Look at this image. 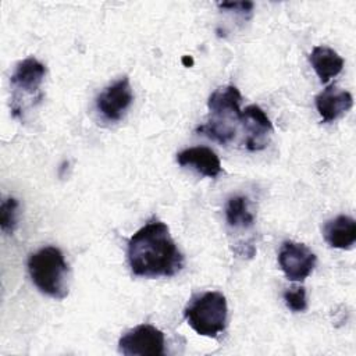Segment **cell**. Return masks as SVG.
Masks as SVG:
<instances>
[{"label":"cell","instance_id":"obj_1","mask_svg":"<svg viewBox=\"0 0 356 356\" xmlns=\"http://www.w3.org/2000/svg\"><path fill=\"white\" fill-rule=\"evenodd\" d=\"M127 257L136 277H174L184 267V256L167 224L159 220L149 221L129 238Z\"/></svg>","mask_w":356,"mask_h":356},{"label":"cell","instance_id":"obj_2","mask_svg":"<svg viewBox=\"0 0 356 356\" xmlns=\"http://www.w3.org/2000/svg\"><path fill=\"white\" fill-rule=\"evenodd\" d=\"M241 100L242 96L238 88L232 85L216 89L207 100L210 117L207 122L196 128V132L222 145L231 142L236 134V125L242 118Z\"/></svg>","mask_w":356,"mask_h":356},{"label":"cell","instance_id":"obj_3","mask_svg":"<svg viewBox=\"0 0 356 356\" xmlns=\"http://www.w3.org/2000/svg\"><path fill=\"white\" fill-rule=\"evenodd\" d=\"M28 271L35 286L53 299L68 295V264L56 246H44L28 257Z\"/></svg>","mask_w":356,"mask_h":356},{"label":"cell","instance_id":"obj_4","mask_svg":"<svg viewBox=\"0 0 356 356\" xmlns=\"http://www.w3.org/2000/svg\"><path fill=\"white\" fill-rule=\"evenodd\" d=\"M184 317L196 334L216 338L227 327V299L221 292L207 291L192 299L184 310Z\"/></svg>","mask_w":356,"mask_h":356},{"label":"cell","instance_id":"obj_5","mask_svg":"<svg viewBox=\"0 0 356 356\" xmlns=\"http://www.w3.org/2000/svg\"><path fill=\"white\" fill-rule=\"evenodd\" d=\"M164 346L163 331L150 324L136 325L118 341V350L125 356H161Z\"/></svg>","mask_w":356,"mask_h":356},{"label":"cell","instance_id":"obj_6","mask_svg":"<svg viewBox=\"0 0 356 356\" xmlns=\"http://www.w3.org/2000/svg\"><path fill=\"white\" fill-rule=\"evenodd\" d=\"M278 263L288 280L303 281L313 273L317 257L305 243L285 241L278 252Z\"/></svg>","mask_w":356,"mask_h":356},{"label":"cell","instance_id":"obj_7","mask_svg":"<svg viewBox=\"0 0 356 356\" xmlns=\"http://www.w3.org/2000/svg\"><path fill=\"white\" fill-rule=\"evenodd\" d=\"M134 102V92L128 76H122L107 86L96 99V110L107 121H120Z\"/></svg>","mask_w":356,"mask_h":356},{"label":"cell","instance_id":"obj_8","mask_svg":"<svg viewBox=\"0 0 356 356\" xmlns=\"http://www.w3.org/2000/svg\"><path fill=\"white\" fill-rule=\"evenodd\" d=\"M241 122L246 131L245 146L250 152L261 150L267 146L268 136L273 132V124L264 110L257 104H250L242 111Z\"/></svg>","mask_w":356,"mask_h":356},{"label":"cell","instance_id":"obj_9","mask_svg":"<svg viewBox=\"0 0 356 356\" xmlns=\"http://www.w3.org/2000/svg\"><path fill=\"white\" fill-rule=\"evenodd\" d=\"M177 161L181 167H189L207 178H216L222 171L217 153L206 146H195L181 150L177 154Z\"/></svg>","mask_w":356,"mask_h":356},{"label":"cell","instance_id":"obj_10","mask_svg":"<svg viewBox=\"0 0 356 356\" xmlns=\"http://www.w3.org/2000/svg\"><path fill=\"white\" fill-rule=\"evenodd\" d=\"M353 106V97L348 90L335 85L327 86L316 96V108L324 122H332Z\"/></svg>","mask_w":356,"mask_h":356},{"label":"cell","instance_id":"obj_11","mask_svg":"<svg viewBox=\"0 0 356 356\" xmlns=\"http://www.w3.org/2000/svg\"><path fill=\"white\" fill-rule=\"evenodd\" d=\"M46 75V67L35 57H26L19 61L11 74L10 82L15 89L33 95L39 90Z\"/></svg>","mask_w":356,"mask_h":356},{"label":"cell","instance_id":"obj_12","mask_svg":"<svg viewBox=\"0 0 356 356\" xmlns=\"http://www.w3.org/2000/svg\"><path fill=\"white\" fill-rule=\"evenodd\" d=\"M323 236L331 248L350 249L356 242V222L349 216H337L324 224Z\"/></svg>","mask_w":356,"mask_h":356},{"label":"cell","instance_id":"obj_13","mask_svg":"<svg viewBox=\"0 0 356 356\" xmlns=\"http://www.w3.org/2000/svg\"><path fill=\"white\" fill-rule=\"evenodd\" d=\"M309 61L323 83L337 76L343 68V58L328 46H316L309 56Z\"/></svg>","mask_w":356,"mask_h":356},{"label":"cell","instance_id":"obj_14","mask_svg":"<svg viewBox=\"0 0 356 356\" xmlns=\"http://www.w3.org/2000/svg\"><path fill=\"white\" fill-rule=\"evenodd\" d=\"M225 220L232 228H249L254 222V216L249 210L248 197L236 195L228 199L225 206Z\"/></svg>","mask_w":356,"mask_h":356},{"label":"cell","instance_id":"obj_15","mask_svg":"<svg viewBox=\"0 0 356 356\" xmlns=\"http://www.w3.org/2000/svg\"><path fill=\"white\" fill-rule=\"evenodd\" d=\"M18 202L14 197H7L1 202L0 206V225L4 234H13L17 225V211Z\"/></svg>","mask_w":356,"mask_h":356},{"label":"cell","instance_id":"obj_16","mask_svg":"<svg viewBox=\"0 0 356 356\" xmlns=\"http://www.w3.org/2000/svg\"><path fill=\"white\" fill-rule=\"evenodd\" d=\"M284 300L292 312H305L307 309V298L305 286H292L284 292Z\"/></svg>","mask_w":356,"mask_h":356},{"label":"cell","instance_id":"obj_17","mask_svg":"<svg viewBox=\"0 0 356 356\" xmlns=\"http://www.w3.org/2000/svg\"><path fill=\"white\" fill-rule=\"evenodd\" d=\"M218 7L228 11L248 14L253 10V3L252 1H225V3H218Z\"/></svg>","mask_w":356,"mask_h":356},{"label":"cell","instance_id":"obj_18","mask_svg":"<svg viewBox=\"0 0 356 356\" xmlns=\"http://www.w3.org/2000/svg\"><path fill=\"white\" fill-rule=\"evenodd\" d=\"M182 64L185 67H191V65H193V58L191 56H184L182 57Z\"/></svg>","mask_w":356,"mask_h":356}]
</instances>
